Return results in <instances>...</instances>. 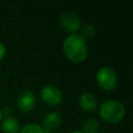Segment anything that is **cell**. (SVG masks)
Masks as SVG:
<instances>
[{"mask_svg":"<svg viewBox=\"0 0 133 133\" xmlns=\"http://www.w3.org/2000/svg\"><path fill=\"white\" fill-rule=\"evenodd\" d=\"M64 56L73 63H81L88 56V46L86 41L78 33L69 34L62 42Z\"/></svg>","mask_w":133,"mask_h":133,"instance_id":"cell-1","label":"cell"},{"mask_svg":"<svg viewBox=\"0 0 133 133\" xmlns=\"http://www.w3.org/2000/svg\"><path fill=\"white\" fill-rule=\"evenodd\" d=\"M126 114V108L122 102L108 99L100 104L99 116L102 121L108 124H116L124 119Z\"/></svg>","mask_w":133,"mask_h":133,"instance_id":"cell-2","label":"cell"},{"mask_svg":"<svg viewBox=\"0 0 133 133\" xmlns=\"http://www.w3.org/2000/svg\"><path fill=\"white\" fill-rule=\"evenodd\" d=\"M96 83L104 91H111L117 85V74L111 66L104 65L96 73Z\"/></svg>","mask_w":133,"mask_h":133,"instance_id":"cell-3","label":"cell"},{"mask_svg":"<svg viewBox=\"0 0 133 133\" xmlns=\"http://www.w3.org/2000/svg\"><path fill=\"white\" fill-rule=\"evenodd\" d=\"M42 101L51 107H56L62 102V92L61 90L52 84H47L42 87L39 91Z\"/></svg>","mask_w":133,"mask_h":133,"instance_id":"cell-4","label":"cell"},{"mask_svg":"<svg viewBox=\"0 0 133 133\" xmlns=\"http://www.w3.org/2000/svg\"><path fill=\"white\" fill-rule=\"evenodd\" d=\"M60 25L62 29L70 34L76 33L80 28H81V19L73 10H65L61 14L60 19H59Z\"/></svg>","mask_w":133,"mask_h":133,"instance_id":"cell-5","label":"cell"},{"mask_svg":"<svg viewBox=\"0 0 133 133\" xmlns=\"http://www.w3.org/2000/svg\"><path fill=\"white\" fill-rule=\"evenodd\" d=\"M35 103H36L35 95L30 89L22 90L19 94V96L17 97V101H16L18 109L23 113H27V112H30L31 110H33Z\"/></svg>","mask_w":133,"mask_h":133,"instance_id":"cell-6","label":"cell"},{"mask_svg":"<svg viewBox=\"0 0 133 133\" xmlns=\"http://www.w3.org/2000/svg\"><path fill=\"white\" fill-rule=\"evenodd\" d=\"M61 123L62 117L60 113H58L57 111H50L44 116L43 124L41 126L45 133H53V131L60 127Z\"/></svg>","mask_w":133,"mask_h":133,"instance_id":"cell-7","label":"cell"},{"mask_svg":"<svg viewBox=\"0 0 133 133\" xmlns=\"http://www.w3.org/2000/svg\"><path fill=\"white\" fill-rule=\"evenodd\" d=\"M78 104H79V107L83 111H86V112L95 111L99 106L97 97L92 92H89V91H85L80 95L78 99Z\"/></svg>","mask_w":133,"mask_h":133,"instance_id":"cell-8","label":"cell"},{"mask_svg":"<svg viewBox=\"0 0 133 133\" xmlns=\"http://www.w3.org/2000/svg\"><path fill=\"white\" fill-rule=\"evenodd\" d=\"M0 126L3 133H20L21 130L19 121L11 115L3 117L0 123Z\"/></svg>","mask_w":133,"mask_h":133,"instance_id":"cell-9","label":"cell"},{"mask_svg":"<svg viewBox=\"0 0 133 133\" xmlns=\"http://www.w3.org/2000/svg\"><path fill=\"white\" fill-rule=\"evenodd\" d=\"M100 130V123L96 118H87L82 126L83 133H98Z\"/></svg>","mask_w":133,"mask_h":133,"instance_id":"cell-10","label":"cell"},{"mask_svg":"<svg viewBox=\"0 0 133 133\" xmlns=\"http://www.w3.org/2000/svg\"><path fill=\"white\" fill-rule=\"evenodd\" d=\"M20 133H45L42 126L37 123H28L21 128Z\"/></svg>","mask_w":133,"mask_h":133,"instance_id":"cell-11","label":"cell"},{"mask_svg":"<svg viewBox=\"0 0 133 133\" xmlns=\"http://www.w3.org/2000/svg\"><path fill=\"white\" fill-rule=\"evenodd\" d=\"M96 32H97L96 27H95L92 24L87 23V24H85V25L82 26V28H81V34H80V35L86 41V39H88V38L94 37V36L96 35Z\"/></svg>","mask_w":133,"mask_h":133,"instance_id":"cell-12","label":"cell"},{"mask_svg":"<svg viewBox=\"0 0 133 133\" xmlns=\"http://www.w3.org/2000/svg\"><path fill=\"white\" fill-rule=\"evenodd\" d=\"M5 55H6V47L2 42H0V61L5 57Z\"/></svg>","mask_w":133,"mask_h":133,"instance_id":"cell-13","label":"cell"},{"mask_svg":"<svg viewBox=\"0 0 133 133\" xmlns=\"http://www.w3.org/2000/svg\"><path fill=\"white\" fill-rule=\"evenodd\" d=\"M2 118H3V114H2V110H1V108H0V123H1Z\"/></svg>","mask_w":133,"mask_h":133,"instance_id":"cell-14","label":"cell"},{"mask_svg":"<svg viewBox=\"0 0 133 133\" xmlns=\"http://www.w3.org/2000/svg\"><path fill=\"white\" fill-rule=\"evenodd\" d=\"M72 133H83L81 130H77V131H74V132H72Z\"/></svg>","mask_w":133,"mask_h":133,"instance_id":"cell-15","label":"cell"}]
</instances>
